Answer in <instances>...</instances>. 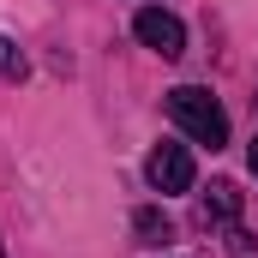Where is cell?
<instances>
[{
    "label": "cell",
    "instance_id": "cell-1",
    "mask_svg": "<svg viewBox=\"0 0 258 258\" xmlns=\"http://www.w3.org/2000/svg\"><path fill=\"white\" fill-rule=\"evenodd\" d=\"M168 114H174V126L186 132L192 144H210V150L228 144V114H222V102L204 84H174L168 90Z\"/></svg>",
    "mask_w": 258,
    "mask_h": 258
},
{
    "label": "cell",
    "instance_id": "cell-2",
    "mask_svg": "<svg viewBox=\"0 0 258 258\" xmlns=\"http://www.w3.org/2000/svg\"><path fill=\"white\" fill-rule=\"evenodd\" d=\"M132 36H138L150 54H162V60H180V54H186V24H180L168 6H138V12H132Z\"/></svg>",
    "mask_w": 258,
    "mask_h": 258
},
{
    "label": "cell",
    "instance_id": "cell-3",
    "mask_svg": "<svg viewBox=\"0 0 258 258\" xmlns=\"http://www.w3.org/2000/svg\"><path fill=\"white\" fill-rule=\"evenodd\" d=\"M144 180H150L156 192H192V180H198L192 150H186V144H174V138H162V144L144 156Z\"/></svg>",
    "mask_w": 258,
    "mask_h": 258
},
{
    "label": "cell",
    "instance_id": "cell-4",
    "mask_svg": "<svg viewBox=\"0 0 258 258\" xmlns=\"http://www.w3.org/2000/svg\"><path fill=\"white\" fill-rule=\"evenodd\" d=\"M240 204H246V198H240L234 180H210V192H204V222H228V228H234V222H240Z\"/></svg>",
    "mask_w": 258,
    "mask_h": 258
},
{
    "label": "cell",
    "instance_id": "cell-5",
    "mask_svg": "<svg viewBox=\"0 0 258 258\" xmlns=\"http://www.w3.org/2000/svg\"><path fill=\"white\" fill-rule=\"evenodd\" d=\"M132 234H138V246H168L174 240V222L156 204H144V210H132Z\"/></svg>",
    "mask_w": 258,
    "mask_h": 258
},
{
    "label": "cell",
    "instance_id": "cell-6",
    "mask_svg": "<svg viewBox=\"0 0 258 258\" xmlns=\"http://www.w3.org/2000/svg\"><path fill=\"white\" fill-rule=\"evenodd\" d=\"M24 72H30V60H24V48H18L12 36H0V78H6V84H18Z\"/></svg>",
    "mask_w": 258,
    "mask_h": 258
},
{
    "label": "cell",
    "instance_id": "cell-7",
    "mask_svg": "<svg viewBox=\"0 0 258 258\" xmlns=\"http://www.w3.org/2000/svg\"><path fill=\"white\" fill-rule=\"evenodd\" d=\"M246 162H252V174H258V138H252V150H246Z\"/></svg>",
    "mask_w": 258,
    "mask_h": 258
},
{
    "label": "cell",
    "instance_id": "cell-8",
    "mask_svg": "<svg viewBox=\"0 0 258 258\" xmlns=\"http://www.w3.org/2000/svg\"><path fill=\"white\" fill-rule=\"evenodd\" d=\"M0 258H6V252H0Z\"/></svg>",
    "mask_w": 258,
    "mask_h": 258
}]
</instances>
